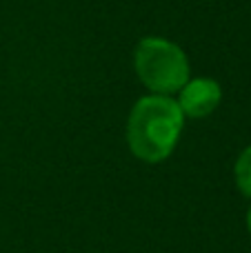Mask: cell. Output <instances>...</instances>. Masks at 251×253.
Listing matches in <instances>:
<instances>
[{
  "label": "cell",
  "instance_id": "cell-1",
  "mask_svg": "<svg viewBox=\"0 0 251 253\" xmlns=\"http://www.w3.org/2000/svg\"><path fill=\"white\" fill-rule=\"evenodd\" d=\"M185 116L176 98L149 93L136 100L127 118V144L142 162L158 165L167 160L182 133Z\"/></svg>",
  "mask_w": 251,
  "mask_h": 253
},
{
  "label": "cell",
  "instance_id": "cell-2",
  "mask_svg": "<svg viewBox=\"0 0 251 253\" xmlns=\"http://www.w3.org/2000/svg\"><path fill=\"white\" fill-rule=\"evenodd\" d=\"M133 69L138 80L158 96L178 93L182 84L191 78L189 60L180 44L158 36H147L136 44Z\"/></svg>",
  "mask_w": 251,
  "mask_h": 253
},
{
  "label": "cell",
  "instance_id": "cell-3",
  "mask_svg": "<svg viewBox=\"0 0 251 253\" xmlns=\"http://www.w3.org/2000/svg\"><path fill=\"white\" fill-rule=\"evenodd\" d=\"M222 100V89L213 78H189L178 91V107L185 118H207L218 109Z\"/></svg>",
  "mask_w": 251,
  "mask_h": 253
},
{
  "label": "cell",
  "instance_id": "cell-4",
  "mask_svg": "<svg viewBox=\"0 0 251 253\" xmlns=\"http://www.w3.org/2000/svg\"><path fill=\"white\" fill-rule=\"evenodd\" d=\"M234 178H236V187L240 189V193L251 198V144L240 151L238 160L234 165Z\"/></svg>",
  "mask_w": 251,
  "mask_h": 253
},
{
  "label": "cell",
  "instance_id": "cell-5",
  "mask_svg": "<svg viewBox=\"0 0 251 253\" xmlns=\"http://www.w3.org/2000/svg\"><path fill=\"white\" fill-rule=\"evenodd\" d=\"M247 229H249V233H251V207H249V211H247Z\"/></svg>",
  "mask_w": 251,
  "mask_h": 253
}]
</instances>
